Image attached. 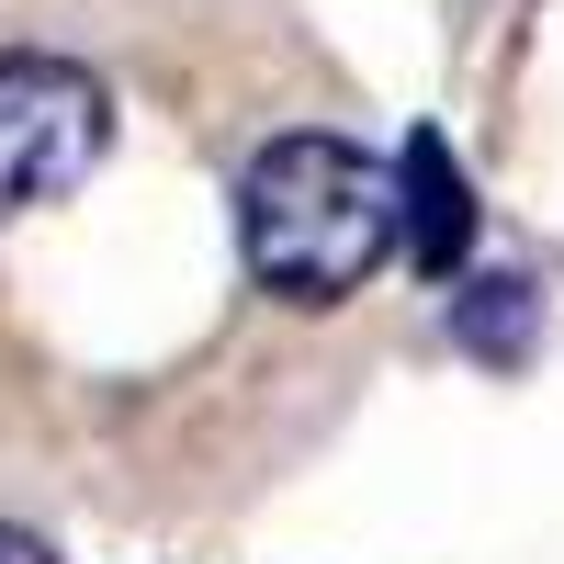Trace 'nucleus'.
<instances>
[{
  "mask_svg": "<svg viewBox=\"0 0 564 564\" xmlns=\"http://www.w3.org/2000/svg\"><path fill=\"white\" fill-rule=\"evenodd\" d=\"M238 249L282 305H339L406 249L395 170L350 135H271L238 181Z\"/></svg>",
  "mask_w": 564,
  "mask_h": 564,
  "instance_id": "obj_1",
  "label": "nucleus"
},
{
  "mask_svg": "<svg viewBox=\"0 0 564 564\" xmlns=\"http://www.w3.org/2000/svg\"><path fill=\"white\" fill-rule=\"evenodd\" d=\"M113 148V90L68 57H0V215L57 204Z\"/></svg>",
  "mask_w": 564,
  "mask_h": 564,
  "instance_id": "obj_2",
  "label": "nucleus"
},
{
  "mask_svg": "<svg viewBox=\"0 0 564 564\" xmlns=\"http://www.w3.org/2000/svg\"><path fill=\"white\" fill-rule=\"evenodd\" d=\"M395 215H406V260L430 271V282H452L463 260H475V181H463V159L441 148V135H406Z\"/></svg>",
  "mask_w": 564,
  "mask_h": 564,
  "instance_id": "obj_3",
  "label": "nucleus"
},
{
  "mask_svg": "<svg viewBox=\"0 0 564 564\" xmlns=\"http://www.w3.org/2000/svg\"><path fill=\"white\" fill-rule=\"evenodd\" d=\"M531 316H542V294H531V282H508V271H486V282H463V294H452V339L475 350V361H520V339H531Z\"/></svg>",
  "mask_w": 564,
  "mask_h": 564,
  "instance_id": "obj_4",
  "label": "nucleus"
},
{
  "mask_svg": "<svg viewBox=\"0 0 564 564\" xmlns=\"http://www.w3.org/2000/svg\"><path fill=\"white\" fill-rule=\"evenodd\" d=\"M0 564H57V553H45L34 531H12V520H0Z\"/></svg>",
  "mask_w": 564,
  "mask_h": 564,
  "instance_id": "obj_5",
  "label": "nucleus"
}]
</instances>
